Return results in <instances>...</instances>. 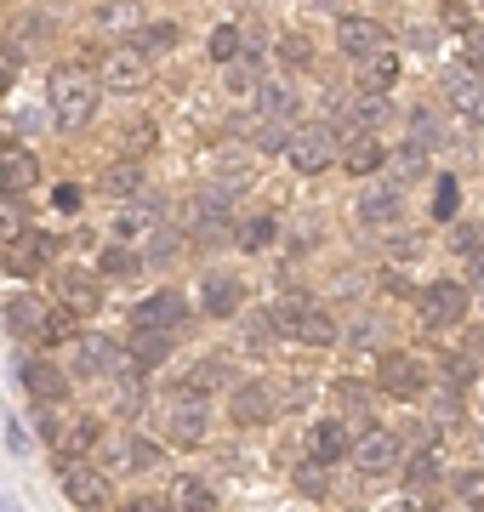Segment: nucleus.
I'll use <instances>...</instances> for the list:
<instances>
[{
    "instance_id": "nucleus-27",
    "label": "nucleus",
    "mask_w": 484,
    "mask_h": 512,
    "mask_svg": "<svg viewBox=\"0 0 484 512\" xmlns=\"http://www.w3.org/2000/svg\"><path fill=\"white\" fill-rule=\"evenodd\" d=\"M382 120H388V103H382L376 92L359 97V103H348V131H376Z\"/></svg>"
},
{
    "instance_id": "nucleus-21",
    "label": "nucleus",
    "mask_w": 484,
    "mask_h": 512,
    "mask_svg": "<svg viewBox=\"0 0 484 512\" xmlns=\"http://www.w3.org/2000/svg\"><path fill=\"white\" fill-rule=\"evenodd\" d=\"M348 450H354V439H348L342 421H314V427H308V456L314 461H342Z\"/></svg>"
},
{
    "instance_id": "nucleus-17",
    "label": "nucleus",
    "mask_w": 484,
    "mask_h": 512,
    "mask_svg": "<svg viewBox=\"0 0 484 512\" xmlns=\"http://www.w3.org/2000/svg\"><path fill=\"white\" fill-rule=\"evenodd\" d=\"M46 256H52V239H46V234H23V239L6 245V274L35 279L40 268H46Z\"/></svg>"
},
{
    "instance_id": "nucleus-25",
    "label": "nucleus",
    "mask_w": 484,
    "mask_h": 512,
    "mask_svg": "<svg viewBox=\"0 0 484 512\" xmlns=\"http://www.w3.org/2000/svg\"><path fill=\"white\" fill-rule=\"evenodd\" d=\"M166 353H171V330H137V336H131V359L143 370H154Z\"/></svg>"
},
{
    "instance_id": "nucleus-50",
    "label": "nucleus",
    "mask_w": 484,
    "mask_h": 512,
    "mask_svg": "<svg viewBox=\"0 0 484 512\" xmlns=\"http://www.w3.org/2000/svg\"><path fill=\"white\" fill-rule=\"evenodd\" d=\"M382 512H416V501H388Z\"/></svg>"
},
{
    "instance_id": "nucleus-3",
    "label": "nucleus",
    "mask_w": 484,
    "mask_h": 512,
    "mask_svg": "<svg viewBox=\"0 0 484 512\" xmlns=\"http://www.w3.org/2000/svg\"><path fill=\"white\" fill-rule=\"evenodd\" d=\"M285 160H291V171H297V177H319V171L342 165V154H336L331 126H308V131H291V143H285Z\"/></svg>"
},
{
    "instance_id": "nucleus-19",
    "label": "nucleus",
    "mask_w": 484,
    "mask_h": 512,
    "mask_svg": "<svg viewBox=\"0 0 484 512\" xmlns=\"http://www.w3.org/2000/svg\"><path fill=\"white\" fill-rule=\"evenodd\" d=\"M336 46H342L348 57L382 52V23H376V18H342V23H336Z\"/></svg>"
},
{
    "instance_id": "nucleus-15",
    "label": "nucleus",
    "mask_w": 484,
    "mask_h": 512,
    "mask_svg": "<svg viewBox=\"0 0 484 512\" xmlns=\"http://www.w3.org/2000/svg\"><path fill=\"white\" fill-rule=\"evenodd\" d=\"M359 222H365V228H388V222H399V211H405V200H399V188L393 183H376V188H365V194H359Z\"/></svg>"
},
{
    "instance_id": "nucleus-4",
    "label": "nucleus",
    "mask_w": 484,
    "mask_h": 512,
    "mask_svg": "<svg viewBox=\"0 0 484 512\" xmlns=\"http://www.w3.org/2000/svg\"><path fill=\"white\" fill-rule=\"evenodd\" d=\"M57 484H63V495H69L80 512H97L109 501V478L97 473V467H86V461H75V456H57Z\"/></svg>"
},
{
    "instance_id": "nucleus-9",
    "label": "nucleus",
    "mask_w": 484,
    "mask_h": 512,
    "mask_svg": "<svg viewBox=\"0 0 484 512\" xmlns=\"http://www.w3.org/2000/svg\"><path fill=\"white\" fill-rule=\"evenodd\" d=\"M354 467L359 473H393L399 467V439H393L388 427H365L354 439Z\"/></svg>"
},
{
    "instance_id": "nucleus-35",
    "label": "nucleus",
    "mask_w": 484,
    "mask_h": 512,
    "mask_svg": "<svg viewBox=\"0 0 484 512\" xmlns=\"http://www.w3.org/2000/svg\"><path fill=\"white\" fill-rule=\"evenodd\" d=\"M280 57H285V69H308V63H314V40L280 35Z\"/></svg>"
},
{
    "instance_id": "nucleus-34",
    "label": "nucleus",
    "mask_w": 484,
    "mask_h": 512,
    "mask_svg": "<svg viewBox=\"0 0 484 512\" xmlns=\"http://www.w3.org/2000/svg\"><path fill=\"white\" fill-rule=\"evenodd\" d=\"M456 251H462L467 262H473V268L484 274V222H467L462 234H456Z\"/></svg>"
},
{
    "instance_id": "nucleus-10",
    "label": "nucleus",
    "mask_w": 484,
    "mask_h": 512,
    "mask_svg": "<svg viewBox=\"0 0 484 512\" xmlns=\"http://www.w3.org/2000/svg\"><path fill=\"white\" fill-rule=\"evenodd\" d=\"M445 103L456 109V120H467V126H484V74L456 69V74L445 80Z\"/></svg>"
},
{
    "instance_id": "nucleus-12",
    "label": "nucleus",
    "mask_w": 484,
    "mask_h": 512,
    "mask_svg": "<svg viewBox=\"0 0 484 512\" xmlns=\"http://www.w3.org/2000/svg\"><path fill=\"white\" fill-rule=\"evenodd\" d=\"M382 165H388L382 137H376V131H348V143H342V171H348V177H371Z\"/></svg>"
},
{
    "instance_id": "nucleus-51",
    "label": "nucleus",
    "mask_w": 484,
    "mask_h": 512,
    "mask_svg": "<svg viewBox=\"0 0 484 512\" xmlns=\"http://www.w3.org/2000/svg\"><path fill=\"white\" fill-rule=\"evenodd\" d=\"M6 86H12V69H0V92H6Z\"/></svg>"
},
{
    "instance_id": "nucleus-36",
    "label": "nucleus",
    "mask_w": 484,
    "mask_h": 512,
    "mask_svg": "<svg viewBox=\"0 0 484 512\" xmlns=\"http://www.w3.org/2000/svg\"><path fill=\"white\" fill-rule=\"evenodd\" d=\"M257 109H262V120H285V114H291V92H285V86H262Z\"/></svg>"
},
{
    "instance_id": "nucleus-49",
    "label": "nucleus",
    "mask_w": 484,
    "mask_h": 512,
    "mask_svg": "<svg viewBox=\"0 0 484 512\" xmlns=\"http://www.w3.org/2000/svg\"><path fill=\"white\" fill-rule=\"evenodd\" d=\"M120 512H166V501H154V495H137V501H126Z\"/></svg>"
},
{
    "instance_id": "nucleus-8",
    "label": "nucleus",
    "mask_w": 484,
    "mask_h": 512,
    "mask_svg": "<svg viewBox=\"0 0 484 512\" xmlns=\"http://www.w3.org/2000/svg\"><path fill=\"white\" fill-rule=\"evenodd\" d=\"M274 410H280V399H274L268 382H240L234 393H228V416L240 421V427H268Z\"/></svg>"
},
{
    "instance_id": "nucleus-41",
    "label": "nucleus",
    "mask_w": 484,
    "mask_h": 512,
    "mask_svg": "<svg viewBox=\"0 0 484 512\" xmlns=\"http://www.w3.org/2000/svg\"><path fill=\"white\" fill-rule=\"evenodd\" d=\"M422 171H428V165H422V148H399V154H393V177H399V183L422 177Z\"/></svg>"
},
{
    "instance_id": "nucleus-24",
    "label": "nucleus",
    "mask_w": 484,
    "mask_h": 512,
    "mask_svg": "<svg viewBox=\"0 0 484 512\" xmlns=\"http://www.w3.org/2000/svg\"><path fill=\"white\" fill-rule=\"evenodd\" d=\"M359 80H365V92L382 97L393 80H399V57H393L388 46H382V52H371V57H365V74H359Z\"/></svg>"
},
{
    "instance_id": "nucleus-22",
    "label": "nucleus",
    "mask_w": 484,
    "mask_h": 512,
    "mask_svg": "<svg viewBox=\"0 0 484 512\" xmlns=\"http://www.w3.org/2000/svg\"><path fill=\"white\" fill-rule=\"evenodd\" d=\"M382 387H388L393 399H416V393H422V365L405 359V353H388V359H382Z\"/></svg>"
},
{
    "instance_id": "nucleus-5",
    "label": "nucleus",
    "mask_w": 484,
    "mask_h": 512,
    "mask_svg": "<svg viewBox=\"0 0 484 512\" xmlns=\"http://www.w3.org/2000/svg\"><path fill=\"white\" fill-rule=\"evenodd\" d=\"M103 86L109 92H143L149 86V52L143 46H114V52H103Z\"/></svg>"
},
{
    "instance_id": "nucleus-40",
    "label": "nucleus",
    "mask_w": 484,
    "mask_h": 512,
    "mask_svg": "<svg viewBox=\"0 0 484 512\" xmlns=\"http://www.w3.org/2000/svg\"><path fill=\"white\" fill-rule=\"evenodd\" d=\"M439 376H445V393H456V387L473 382V359H462V353H450L445 365H439Z\"/></svg>"
},
{
    "instance_id": "nucleus-16",
    "label": "nucleus",
    "mask_w": 484,
    "mask_h": 512,
    "mask_svg": "<svg viewBox=\"0 0 484 512\" xmlns=\"http://www.w3.org/2000/svg\"><path fill=\"white\" fill-rule=\"evenodd\" d=\"M57 308H69L75 319L103 308V291H97L92 274H57Z\"/></svg>"
},
{
    "instance_id": "nucleus-14",
    "label": "nucleus",
    "mask_w": 484,
    "mask_h": 512,
    "mask_svg": "<svg viewBox=\"0 0 484 512\" xmlns=\"http://www.w3.org/2000/svg\"><path fill=\"white\" fill-rule=\"evenodd\" d=\"M23 387H29L40 404H63L69 399V376H63L52 359H23Z\"/></svg>"
},
{
    "instance_id": "nucleus-47",
    "label": "nucleus",
    "mask_w": 484,
    "mask_h": 512,
    "mask_svg": "<svg viewBox=\"0 0 484 512\" xmlns=\"http://www.w3.org/2000/svg\"><path fill=\"white\" fill-rule=\"evenodd\" d=\"M439 23H450L456 35H467V29H473V18H467V6H462V0H445V12H439Z\"/></svg>"
},
{
    "instance_id": "nucleus-29",
    "label": "nucleus",
    "mask_w": 484,
    "mask_h": 512,
    "mask_svg": "<svg viewBox=\"0 0 484 512\" xmlns=\"http://www.w3.org/2000/svg\"><path fill=\"white\" fill-rule=\"evenodd\" d=\"M103 274L109 279H137L143 274V256L131 251V245H109V251H103Z\"/></svg>"
},
{
    "instance_id": "nucleus-32",
    "label": "nucleus",
    "mask_w": 484,
    "mask_h": 512,
    "mask_svg": "<svg viewBox=\"0 0 484 512\" xmlns=\"http://www.w3.org/2000/svg\"><path fill=\"white\" fill-rule=\"evenodd\" d=\"M23 234H29V217H23V205L6 194V200H0V245H12V239H23Z\"/></svg>"
},
{
    "instance_id": "nucleus-45",
    "label": "nucleus",
    "mask_w": 484,
    "mask_h": 512,
    "mask_svg": "<svg viewBox=\"0 0 484 512\" xmlns=\"http://www.w3.org/2000/svg\"><path fill=\"white\" fill-rule=\"evenodd\" d=\"M137 410H143V387L126 382L120 393H114V416H137Z\"/></svg>"
},
{
    "instance_id": "nucleus-39",
    "label": "nucleus",
    "mask_w": 484,
    "mask_h": 512,
    "mask_svg": "<svg viewBox=\"0 0 484 512\" xmlns=\"http://www.w3.org/2000/svg\"><path fill=\"white\" fill-rule=\"evenodd\" d=\"M274 239V222L268 217H251V222H240V251H262Z\"/></svg>"
},
{
    "instance_id": "nucleus-28",
    "label": "nucleus",
    "mask_w": 484,
    "mask_h": 512,
    "mask_svg": "<svg viewBox=\"0 0 484 512\" xmlns=\"http://www.w3.org/2000/svg\"><path fill=\"white\" fill-rule=\"evenodd\" d=\"M177 40H183V29H177V23H143V29H137V46H143V52H177Z\"/></svg>"
},
{
    "instance_id": "nucleus-48",
    "label": "nucleus",
    "mask_w": 484,
    "mask_h": 512,
    "mask_svg": "<svg viewBox=\"0 0 484 512\" xmlns=\"http://www.w3.org/2000/svg\"><path fill=\"white\" fill-rule=\"evenodd\" d=\"M433 211H439V222H445L450 211H456V183H450V177L439 183V194H433Z\"/></svg>"
},
{
    "instance_id": "nucleus-26",
    "label": "nucleus",
    "mask_w": 484,
    "mask_h": 512,
    "mask_svg": "<svg viewBox=\"0 0 484 512\" xmlns=\"http://www.w3.org/2000/svg\"><path fill=\"white\" fill-rule=\"evenodd\" d=\"M137 183H143V165L137 160H114L109 171H103V194H114V200L137 194Z\"/></svg>"
},
{
    "instance_id": "nucleus-2",
    "label": "nucleus",
    "mask_w": 484,
    "mask_h": 512,
    "mask_svg": "<svg viewBox=\"0 0 484 512\" xmlns=\"http://www.w3.org/2000/svg\"><path fill=\"white\" fill-rule=\"evenodd\" d=\"M97 80L80 63H63V69L52 74V114H57V126H69V131H80V126H92L97 120Z\"/></svg>"
},
{
    "instance_id": "nucleus-11",
    "label": "nucleus",
    "mask_w": 484,
    "mask_h": 512,
    "mask_svg": "<svg viewBox=\"0 0 484 512\" xmlns=\"http://www.w3.org/2000/svg\"><path fill=\"white\" fill-rule=\"evenodd\" d=\"M188 302L177 291H154L149 302H137V313H131V330H177L183 325Z\"/></svg>"
},
{
    "instance_id": "nucleus-33",
    "label": "nucleus",
    "mask_w": 484,
    "mask_h": 512,
    "mask_svg": "<svg viewBox=\"0 0 484 512\" xmlns=\"http://www.w3.org/2000/svg\"><path fill=\"white\" fill-rule=\"evenodd\" d=\"M154 137H160V131H154V120H137L131 131H120V148H126V160H137V154H149V148H154Z\"/></svg>"
},
{
    "instance_id": "nucleus-13",
    "label": "nucleus",
    "mask_w": 484,
    "mask_h": 512,
    "mask_svg": "<svg viewBox=\"0 0 484 512\" xmlns=\"http://www.w3.org/2000/svg\"><path fill=\"white\" fill-rule=\"evenodd\" d=\"M240 296H245V285L234 274H205L200 279V308L211 313V319H234V313H240Z\"/></svg>"
},
{
    "instance_id": "nucleus-20",
    "label": "nucleus",
    "mask_w": 484,
    "mask_h": 512,
    "mask_svg": "<svg viewBox=\"0 0 484 512\" xmlns=\"http://www.w3.org/2000/svg\"><path fill=\"white\" fill-rule=\"evenodd\" d=\"M120 365V348L109 336H75V370L80 376H109Z\"/></svg>"
},
{
    "instance_id": "nucleus-52",
    "label": "nucleus",
    "mask_w": 484,
    "mask_h": 512,
    "mask_svg": "<svg viewBox=\"0 0 484 512\" xmlns=\"http://www.w3.org/2000/svg\"><path fill=\"white\" fill-rule=\"evenodd\" d=\"M0 512H18V507H6V501H0Z\"/></svg>"
},
{
    "instance_id": "nucleus-1",
    "label": "nucleus",
    "mask_w": 484,
    "mask_h": 512,
    "mask_svg": "<svg viewBox=\"0 0 484 512\" xmlns=\"http://www.w3.org/2000/svg\"><path fill=\"white\" fill-rule=\"evenodd\" d=\"M6 325H12V336L35 342V348L75 342V313L57 308V302H35V296H12L6 302Z\"/></svg>"
},
{
    "instance_id": "nucleus-18",
    "label": "nucleus",
    "mask_w": 484,
    "mask_h": 512,
    "mask_svg": "<svg viewBox=\"0 0 484 512\" xmlns=\"http://www.w3.org/2000/svg\"><path fill=\"white\" fill-rule=\"evenodd\" d=\"M40 183V165L29 148H0V194H23Z\"/></svg>"
},
{
    "instance_id": "nucleus-46",
    "label": "nucleus",
    "mask_w": 484,
    "mask_h": 512,
    "mask_svg": "<svg viewBox=\"0 0 484 512\" xmlns=\"http://www.w3.org/2000/svg\"><path fill=\"white\" fill-rule=\"evenodd\" d=\"M433 473H439V456H433V450H428V456H416V461H410V484H416V490H428Z\"/></svg>"
},
{
    "instance_id": "nucleus-42",
    "label": "nucleus",
    "mask_w": 484,
    "mask_h": 512,
    "mask_svg": "<svg viewBox=\"0 0 484 512\" xmlns=\"http://www.w3.org/2000/svg\"><path fill=\"white\" fill-rule=\"evenodd\" d=\"M297 490L302 495H325V461H302L297 467Z\"/></svg>"
},
{
    "instance_id": "nucleus-31",
    "label": "nucleus",
    "mask_w": 484,
    "mask_h": 512,
    "mask_svg": "<svg viewBox=\"0 0 484 512\" xmlns=\"http://www.w3.org/2000/svg\"><path fill=\"white\" fill-rule=\"evenodd\" d=\"M177 507L183 512H217V495L205 490L200 478H183V484H177Z\"/></svg>"
},
{
    "instance_id": "nucleus-7",
    "label": "nucleus",
    "mask_w": 484,
    "mask_h": 512,
    "mask_svg": "<svg viewBox=\"0 0 484 512\" xmlns=\"http://www.w3.org/2000/svg\"><path fill=\"white\" fill-rule=\"evenodd\" d=\"M462 319H467V291L456 279H439V285L422 291V325L450 330V325H462Z\"/></svg>"
},
{
    "instance_id": "nucleus-30",
    "label": "nucleus",
    "mask_w": 484,
    "mask_h": 512,
    "mask_svg": "<svg viewBox=\"0 0 484 512\" xmlns=\"http://www.w3.org/2000/svg\"><path fill=\"white\" fill-rule=\"evenodd\" d=\"M57 444H63V456H75V450L86 456V450H97V421H92V416L69 421V427H63V439H57Z\"/></svg>"
},
{
    "instance_id": "nucleus-38",
    "label": "nucleus",
    "mask_w": 484,
    "mask_h": 512,
    "mask_svg": "<svg viewBox=\"0 0 484 512\" xmlns=\"http://www.w3.org/2000/svg\"><path fill=\"white\" fill-rule=\"evenodd\" d=\"M114 228H120V245H126V239H137V234H143V228H154V211H143V205H126V211H120V222H114Z\"/></svg>"
},
{
    "instance_id": "nucleus-37",
    "label": "nucleus",
    "mask_w": 484,
    "mask_h": 512,
    "mask_svg": "<svg viewBox=\"0 0 484 512\" xmlns=\"http://www.w3.org/2000/svg\"><path fill=\"white\" fill-rule=\"evenodd\" d=\"M40 40H46V18H18L12 23V46H18V52H29V46H40Z\"/></svg>"
},
{
    "instance_id": "nucleus-23",
    "label": "nucleus",
    "mask_w": 484,
    "mask_h": 512,
    "mask_svg": "<svg viewBox=\"0 0 484 512\" xmlns=\"http://www.w3.org/2000/svg\"><path fill=\"white\" fill-rule=\"evenodd\" d=\"M103 461L126 467V473H149V467H160V450L143 439H114V444H103Z\"/></svg>"
},
{
    "instance_id": "nucleus-44",
    "label": "nucleus",
    "mask_w": 484,
    "mask_h": 512,
    "mask_svg": "<svg viewBox=\"0 0 484 512\" xmlns=\"http://www.w3.org/2000/svg\"><path fill=\"white\" fill-rule=\"evenodd\" d=\"M462 52H467V69H484V23H473L462 35Z\"/></svg>"
},
{
    "instance_id": "nucleus-6",
    "label": "nucleus",
    "mask_w": 484,
    "mask_h": 512,
    "mask_svg": "<svg viewBox=\"0 0 484 512\" xmlns=\"http://www.w3.org/2000/svg\"><path fill=\"white\" fill-rule=\"evenodd\" d=\"M166 439L183 444V450L205 444V399L194 393V387H183V393L171 399V410H166Z\"/></svg>"
},
{
    "instance_id": "nucleus-43",
    "label": "nucleus",
    "mask_w": 484,
    "mask_h": 512,
    "mask_svg": "<svg viewBox=\"0 0 484 512\" xmlns=\"http://www.w3.org/2000/svg\"><path fill=\"white\" fill-rule=\"evenodd\" d=\"M211 57H217V63H228V57H240V29H217V35H211Z\"/></svg>"
}]
</instances>
